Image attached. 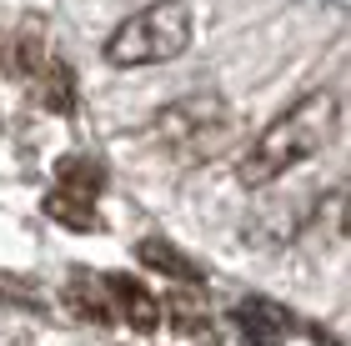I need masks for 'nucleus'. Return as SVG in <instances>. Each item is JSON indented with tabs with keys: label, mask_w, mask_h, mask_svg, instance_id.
I'll use <instances>...</instances> for the list:
<instances>
[{
	"label": "nucleus",
	"mask_w": 351,
	"mask_h": 346,
	"mask_svg": "<svg viewBox=\"0 0 351 346\" xmlns=\"http://www.w3.org/2000/svg\"><path fill=\"white\" fill-rule=\"evenodd\" d=\"M56 181L60 191H75V196H101L106 191V166L95 161V156H60L56 161Z\"/></svg>",
	"instance_id": "9"
},
{
	"label": "nucleus",
	"mask_w": 351,
	"mask_h": 346,
	"mask_svg": "<svg viewBox=\"0 0 351 346\" xmlns=\"http://www.w3.org/2000/svg\"><path fill=\"white\" fill-rule=\"evenodd\" d=\"M36 101L45 111H60V116L75 111V75L60 66V60H45V71L36 75Z\"/></svg>",
	"instance_id": "10"
},
{
	"label": "nucleus",
	"mask_w": 351,
	"mask_h": 346,
	"mask_svg": "<svg viewBox=\"0 0 351 346\" xmlns=\"http://www.w3.org/2000/svg\"><path fill=\"white\" fill-rule=\"evenodd\" d=\"M136 256H141V266H151L156 276L176 281V286H201V281H206V271H201V266L191 261V256H186L181 246L161 241V236H146V241L136 246Z\"/></svg>",
	"instance_id": "7"
},
{
	"label": "nucleus",
	"mask_w": 351,
	"mask_h": 346,
	"mask_svg": "<svg viewBox=\"0 0 351 346\" xmlns=\"http://www.w3.org/2000/svg\"><path fill=\"white\" fill-rule=\"evenodd\" d=\"M186 45H191V10L181 0H156L110 30L106 60L116 71H141V66H166Z\"/></svg>",
	"instance_id": "3"
},
{
	"label": "nucleus",
	"mask_w": 351,
	"mask_h": 346,
	"mask_svg": "<svg viewBox=\"0 0 351 346\" xmlns=\"http://www.w3.org/2000/svg\"><path fill=\"white\" fill-rule=\"evenodd\" d=\"M341 231H346V236H351V196H346V201H341Z\"/></svg>",
	"instance_id": "13"
},
{
	"label": "nucleus",
	"mask_w": 351,
	"mask_h": 346,
	"mask_svg": "<svg viewBox=\"0 0 351 346\" xmlns=\"http://www.w3.org/2000/svg\"><path fill=\"white\" fill-rule=\"evenodd\" d=\"M45 60H51V55H45V36H40V25H25L21 36H15V60H10L15 75L36 81V75L45 71Z\"/></svg>",
	"instance_id": "12"
},
{
	"label": "nucleus",
	"mask_w": 351,
	"mask_h": 346,
	"mask_svg": "<svg viewBox=\"0 0 351 346\" xmlns=\"http://www.w3.org/2000/svg\"><path fill=\"white\" fill-rule=\"evenodd\" d=\"M236 136H241V116L221 96H186L156 111V140L181 166H206L216 156H226Z\"/></svg>",
	"instance_id": "2"
},
{
	"label": "nucleus",
	"mask_w": 351,
	"mask_h": 346,
	"mask_svg": "<svg viewBox=\"0 0 351 346\" xmlns=\"http://www.w3.org/2000/svg\"><path fill=\"white\" fill-rule=\"evenodd\" d=\"M161 321H171L181 336H206V306L196 301V286H181V291H171L166 301H161Z\"/></svg>",
	"instance_id": "11"
},
{
	"label": "nucleus",
	"mask_w": 351,
	"mask_h": 346,
	"mask_svg": "<svg viewBox=\"0 0 351 346\" xmlns=\"http://www.w3.org/2000/svg\"><path fill=\"white\" fill-rule=\"evenodd\" d=\"M236 332H241L246 346H281L291 336V311H281L276 301H266V296H246L241 306L231 311Z\"/></svg>",
	"instance_id": "5"
},
{
	"label": "nucleus",
	"mask_w": 351,
	"mask_h": 346,
	"mask_svg": "<svg viewBox=\"0 0 351 346\" xmlns=\"http://www.w3.org/2000/svg\"><path fill=\"white\" fill-rule=\"evenodd\" d=\"M110 296H116V317L131 326V332H141V336H151L156 326H166L161 321V301L141 286L136 276H110Z\"/></svg>",
	"instance_id": "6"
},
{
	"label": "nucleus",
	"mask_w": 351,
	"mask_h": 346,
	"mask_svg": "<svg viewBox=\"0 0 351 346\" xmlns=\"http://www.w3.org/2000/svg\"><path fill=\"white\" fill-rule=\"evenodd\" d=\"M60 296H66L71 317L86 321V326H110L116 321V296H110V276L90 271V266H81V271L66 276V286H60Z\"/></svg>",
	"instance_id": "4"
},
{
	"label": "nucleus",
	"mask_w": 351,
	"mask_h": 346,
	"mask_svg": "<svg viewBox=\"0 0 351 346\" xmlns=\"http://www.w3.org/2000/svg\"><path fill=\"white\" fill-rule=\"evenodd\" d=\"M337 125H341L337 90H306V96L291 101L256 140H251V151L241 156V166H236V181H241L246 191H261V186L281 181L286 171L311 161V156L337 136Z\"/></svg>",
	"instance_id": "1"
},
{
	"label": "nucleus",
	"mask_w": 351,
	"mask_h": 346,
	"mask_svg": "<svg viewBox=\"0 0 351 346\" xmlns=\"http://www.w3.org/2000/svg\"><path fill=\"white\" fill-rule=\"evenodd\" d=\"M40 211L51 216V221L60 226H71V231H101V216H95V201L90 196H75V191H56L40 201Z\"/></svg>",
	"instance_id": "8"
}]
</instances>
